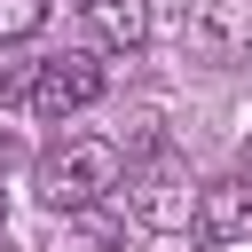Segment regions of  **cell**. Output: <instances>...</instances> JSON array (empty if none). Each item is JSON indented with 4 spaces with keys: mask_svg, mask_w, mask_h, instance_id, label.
Segmentation results:
<instances>
[{
    "mask_svg": "<svg viewBox=\"0 0 252 252\" xmlns=\"http://www.w3.org/2000/svg\"><path fill=\"white\" fill-rule=\"evenodd\" d=\"M118 173H126L118 142L71 134V142H55V150L39 158V197H47V213H87V205H102V197L118 189Z\"/></svg>",
    "mask_w": 252,
    "mask_h": 252,
    "instance_id": "obj_1",
    "label": "cell"
},
{
    "mask_svg": "<svg viewBox=\"0 0 252 252\" xmlns=\"http://www.w3.org/2000/svg\"><path fill=\"white\" fill-rule=\"evenodd\" d=\"M197 189H205V181H189L181 158L150 150V158L126 173V213H134L150 236H189V228H197Z\"/></svg>",
    "mask_w": 252,
    "mask_h": 252,
    "instance_id": "obj_2",
    "label": "cell"
},
{
    "mask_svg": "<svg viewBox=\"0 0 252 252\" xmlns=\"http://www.w3.org/2000/svg\"><path fill=\"white\" fill-rule=\"evenodd\" d=\"M102 63L94 55H39V71H32V110L47 118V126H63V118H79L87 102H102Z\"/></svg>",
    "mask_w": 252,
    "mask_h": 252,
    "instance_id": "obj_3",
    "label": "cell"
},
{
    "mask_svg": "<svg viewBox=\"0 0 252 252\" xmlns=\"http://www.w3.org/2000/svg\"><path fill=\"white\" fill-rule=\"evenodd\" d=\"M197 236H205L213 252L252 244V181H244V173H228V181H205V189H197Z\"/></svg>",
    "mask_w": 252,
    "mask_h": 252,
    "instance_id": "obj_4",
    "label": "cell"
},
{
    "mask_svg": "<svg viewBox=\"0 0 252 252\" xmlns=\"http://www.w3.org/2000/svg\"><path fill=\"white\" fill-rule=\"evenodd\" d=\"M87 24L110 55H126V47L150 39V0H87Z\"/></svg>",
    "mask_w": 252,
    "mask_h": 252,
    "instance_id": "obj_5",
    "label": "cell"
},
{
    "mask_svg": "<svg viewBox=\"0 0 252 252\" xmlns=\"http://www.w3.org/2000/svg\"><path fill=\"white\" fill-rule=\"evenodd\" d=\"M47 8H55V0H0V39H32V32L47 24Z\"/></svg>",
    "mask_w": 252,
    "mask_h": 252,
    "instance_id": "obj_6",
    "label": "cell"
},
{
    "mask_svg": "<svg viewBox=\"0 0 252 252\" xmlns=\"http://www.w3.org/2000/svg\"><path fill=\"white\" fill-rule=\"evenodd\" d=\"M236 173H244V181H252V142H244V158H236Z\"/></svg>",
    "mask_w": 252,
    "mask_h": 252,
    "instance_id": "obj_7",
    "label": "cell"
},
{
    "mask_svg": "<svg viewBox=\"0 0 252 252\" xmlns=\"http://www.w3.org/2000/svg\"><path fill=\"white\" fill-rule=\"evenodd\" d=\"M0 236H8V189H0Z\"/></svg>",
    "mask_w": 252,
    "mask_h": 252,
    "instance_id": "obj_8",
    "label": "cell"
},
{
    "mask_svg": "<svg viewBox=\"0 0 252 252\" xmlns=\"http://www.w3.org/2000/svg\"><path fill=\"white\" fill-rule=\"evenodd\" d=\"M0 150H8V134H0Z\"/></svg>",
    "mask_w": 252,
    "mask_h": 252,
    "instance_id": "obj_9",
    "label": "cell"
},
{
    "mask_svg": "<svg viewBox=\"0 0 252 252\" xmlns=\"http://www.w3.org/2000/svg\"><path fill=\"white\" fill-rule=\"evenodd\" d=\"M79 8H87V0H79Z\"/></svg>",
    "mask_w": 252,
    "mask_h": 252,
    "instance_id": "obj_10",
    "label": "cell"
},
{
    "mask_svg": "<svg viewBox=\"0 0 252 252\" xmlns=\"http://www.w3.org/2000/svg\"><path fill=\"white\" fill-rule=\"evenodd\" d=\"M0 252H8V244H0Z\"/></svg>",
    "mask_w": 252,
    "mask_h": 252,
    "instance_id": "obj_11",
    "label": "cell"
}]
</instances>
